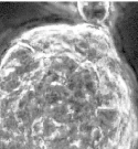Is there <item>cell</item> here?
Segmentation results:
<instances>
[{
  "label": "cell",
  "mask_w": 138,
  "mask_h": 149,
  "mask_svg": "<svg viewBox=\"0 0 138 149\" xmlns=\"http://www.w3.org/2000/svg\"><path fill=\"white\" fill-rule=\"evenodd\" d=\"M0 149H138V100L105 27L47 23L0 52Z\"/></svg>",
  "instance_id": "6da1fadb"
},
{
  "label": "cell",
  "mask_w": 138,
  "mask_h": 149,
  "mask_svg": "<svg viewBox=\"0 0 138 149\" xmlns=\"http://www.w3.org/2000/svg\"><path fill=\"white\" fill-rule=\"evenodd\" d=\"M76 7L86 23L104 27L103 23L109 17L112 5L109 2H77Z\"/></svg>",
  "instance_id": "7a4b0ae2"
}]
</instances>
